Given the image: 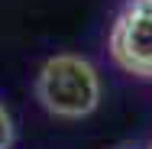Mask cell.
Listing matches in <instances>:
<instances>
[{
  "label": "cell",
  "mask_w": 152,
  "mask_h": 149,
  "mask_svg": "<svg viewBox=\"0 0 152 149\" xmlns=\"http://www.w3.org/2000/svg\"><path fill=\"white\" fill-rule=\"evenodd\" d=\"M36 97L55 117H88L100 101L97 68L81 55H52L36 78Z\"/></svg>",
  "instance_id": "obj_1"
},
{
  "label": "cell",
  "mask_w": 152,
  "mask_h": 149,
  "mask_svg": "<svg viewBox=\"0 0 152 149\" xmlns=\"http://www.w3.org/2000/svg\"><path fill=\"white\" fill-rule=\"evenodd\" d=\"M110 52L120 68L152 78V0H133L110 32Z\"/></svg>",
  "instance_id": "obj_2"
},
{
  "label": "cell",
  "mask_w": 152,
  "mask_h": 149,
  "mask_svg": "<svg viewBox=\"0 0 152 149\" xmlns=\"http://www.w3.org/2000/svg\"><path fill=\"white\" fill-rule=\"evenodd\" d=\"M10 146H13V120L0 107V149H10Z\"/></svg>",
  "instance_id": "obj_3"
},
{
  "label": "cell",
  "mask_w": 152,
  "mask_h": 149,
  "mask_svg": "<svg viewBox=\"0 0 152 149\" xmlns=\"http://www.w3.org/2000/svg\"><path fill=\"white\" fill-rule=\"evenodd\" d=\"M149 149H152V146H149Z\"/></svg>",
  "instance_id": "obj_4"
}]
</instances>
